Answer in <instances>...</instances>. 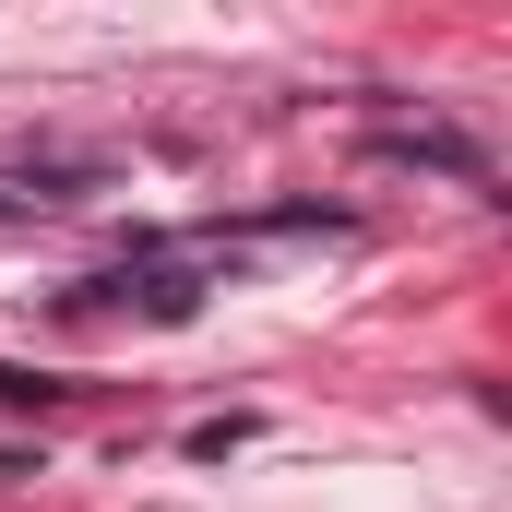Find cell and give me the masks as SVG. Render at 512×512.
Returning a JSON list of instances; mask_svg holds the SVG:
<instances>
[{"instance_id": "cell-1", "label": "cell", "mask_w": 512, "mask_h": 512, "mask_svg": "<svg viewBox=\"0 0 512 512\" xmlns=\"http://www.w3.org/2000/svg\"><path fill=\"white\" fill-rule=\"evenodd\" d=\"M96 310H120V322H191L203 310V274L191 262H120V274H96Z\"/></svg>"}, {"instance_id": "cell-2", "label": "cell", "mask_w": 512, "mask_h": 512, "mask_svg": "<svg viewBox=\"0 0 512 512\" xmlns=\"http://www.w3.org/2000/svg\"><path fill=\"white\" fill-rule=\"evenodd\" d=\"M0 167L36 179L24 203H84V191H108V155H96V143H36V131H24V143H0Z\"/></svg>"}, {"instance_id": "cell-3", "label": "cell", "mask_w": 512, "mask_h": 512, "mask_svg": "<svg viewBox=\"0 0 512 512\" xmlns=\"http://www.w3.org/2000/svg\"><path fill=\"white\" fill-rule=\"evenodd\" d=\"M382 155H405V167H441V179H465V191H489V155H477L453 120H382Z\"/></svg>"}, {"instance_id": "cell-4", "label": "cell", "mask_w": 512, "mask_h": 512, "mask_svg": "<svg viewBox=\"0 0 512 512\" xmlns=\"http://www.w3.org/2000/svg\"><path fill=\"white\" fill-rule=\"evenodd\" d=\"M239 441H251V417H203V429H191V453H203V465H227Z\"/></svg>"}, {"instance_id": "cell-5", "label": "cell", "mask_w": 512, "mask_h": 512, "mask_svg": "<svg viewBox=\"0 0 512 512\" xmlns=\"http://www.w3.org/2000/svg\"><path fill=\"white\" fill-rule=\"evenodd\" d=\"M0 405H60V382H48V370H12V358H0Z\"/></svg>"}]
</instances>
